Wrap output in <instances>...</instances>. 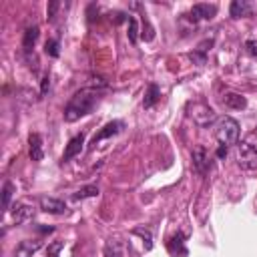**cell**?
Masks as SVG:
<instances>
[{
  "instance_id": "6da1fadb",
  "label": "cell",
  "mask_w": 257,
  "mask_h": 257,
  "mask_svg": "<svg viewBox=\"0 0 257 257\" xmlns=\"http://www.w3.org/2000/svg\"><path fill=\"white\" fill-rule=\"evenodd\" d=\"M98 96H100V92L96 88H80L66 102V106H64V118L68 122H74L80 116L88 114L94 108V104L98 102Z\"/></svg>"
},
{
  "instance_id": "7a4b0ae2",
  "label": "cell",
  "mask_w": 257,
  "mask_h": 257,
  "mask_svg": "<svg viewBox=\"0 0 257 257\" xmlns=\"http://www.w3.org/2000/svg\"><path fill=\"white\" fill-rule=\"evenodd\" d=\"M213 128H215V139L219 141V145H225V147L237 145V139H239V122L235 118L221 116V118L215 120Z\"/></svg>"
},
{
  "instance_id": "3957f363",
  "label": "cell",
  "mask_w": 257,
  "mask_h": 257,
  "mask_svg": "<svg viewBox=\"0 0 257 257\" xmlns=\"http://www.w3.org/2000/svg\"><path fill=\"white\" fill-rule=\"evenodd\" d=\"M235 157H237V163L241 169H249V171L257 169V147L255 145H251V143L237 145Z\"/></svg>"
},
{
  "instance_id": "277c9868",
  "label": "cell",
  "mask_w": 257,
  "mask_h": 257,
  "mask_svg": "<svg viewBox=\"0 0 257 257\" xmlns=\"http://www.w3.org/2000/svg\"><path fill=\"white\" fill-rule=\"evenodd\" d=\"M191 116L193 120H197L199 124H209L213 118H215V112L211 106H207L205 102H197L191 106Z\"/></svg>"
},
{
  "instance_id": "5b68a950",
  "label": "cell",
  "mask_w": 257,
  "mask_h": 257,
  "mask_svg": "<svg viewBox=\"0 0 257 257\" xmlns=\"http://www.w3.org/2000/svg\"><path fill=\"white\" fill-rule=\"evenodd\" d=\"M193 165H195V171L201 175H205L211 169V159H209V153L205 147H197L193 151Z\"/></svg>"
},
{
  "instance_id": "8992f818",
  "label": "cell",
  "mask_w": 257,
  "mask_h": 257,
  "mask_svg": "<svg viewBox=\"0 0 257 257\" xmlns=\"http://www.w3.org/2000/svg\"><path fill=\"white\" fill-rule=\"evenodd\" d=\"M122 126H124V122H122V120H110L108 124H104V126H102V131H100L98 135H94V139H92L90 147H96L102 139H108V137H112V135L120 133V131H122Z\"/></svg>"
},
{
  "instance_id": "52a82bcc",
  "label": "cell",
  "mask_w": 257,
  "mask_h": 257,
  "mask_svg": "<svg viewBox=\"0 0 257 257\" xmlns=\"http://www.w3.org/2000/svg\"><path fill=\"white\" fill-rule=\"evenodd\" d=\"M217 14L215 4H195L191 8V18L193 20H211Z\"/></svg>"
},
{
  "instance_id": "ba28073f",
  "label": "cell",
  "mask_w": 257,
  "mask_h": 257,
  "mask_svg": "<svg viewBox=\"0 0 257 257\" xmlns=\"http://www.w3.org/2000/svg\"><path fill=\"white\" fill-rule=\"evenodd\" d=\"M167 249H169V253L173 257H187L189 251L185 247V235L183 233H177L175 237H171L169 243H167Z\"/></svg>"
},
{
  "instance_id": "9c48e42d",
  "label": "cell",
  "mask_w": 257,
  "mask_h": 257,
  "mask_svg": "<svg viewBox=\"0 0 257 257\" xmlns=\"http://www.w3.org/2000/svg\"><path fill=\"white\" fill-rule=\"evenodd\" d=\"M40 207H42V211L52 213V215H62V213H66L64 201L52 199V197H40Z\"/></svg>"
},
{
  "instance_id": "30bf717a",
  "label": "cell",
  "mask_w": 257,
  "mask_h": 257,
  "mask_svg": "<svg viewBox=\"0 0 257 257\" xmlns=\"http://www.w3.org/2000/svg\"><path fill=\"white\" fill-rule=\"evenodd\" d=\"M32 215H34V207H32V205H28V203H24V201L14 203V207H12V217H14L16 223H24V221H28Z\"/></svg>"
},
{
  "instance_id": "8fae6325",
  "label": "cell",
  "mask_w": 257,
  "mask_h": 257,
  "mask_svg": "<svg viewBox=\"0 0 257 257\" xmlns=\"http://www.w3.org/2000/svg\"><path fill=\"white\" fill-rule=\"evenodd\" d=\"M40 241L38 239H34V241H30V239H26V241H20L18 245H16V249H14V257H32L38 249H40Z\"/></svg>"
},
{
  "instance_id": "7c38bea8",
  "label": "cell",
  "mask_w": 257,
  "mask_h": 257,
  "mask_svg": "<svg viewBox=\"0 0 257 257\" xmlns=\"http://www.w3.org/2000/svg\"><path fill=\"white\" fill-rule=\"evenodd\" d=\"M82 145H84V135H76L68 141L66 149H64V155H62V161H70L72 157H76L80 151H82Z\"/></svg>"
},
{
  "instance_id": "4fadbf2b",
  "label": "cell",
  "mask_w": 257,
  "mask_h": 257,
  "mask_svg": "<svg viewBox=\"0 0 257 257\" xmlns=\"http://www.w3.org/2000/svg\"><path fill=\"white\" fill-rule=\"evenodd\" d=\"M253 10V6L247 2V0H233L231 6H229V12L233 18H241V16H249Z\"/></svg>"
},
{
  "instance_id": "5bb4252c",
  "label": "cell",
  "mask_w": 257,
  "mask_h": 257,
  "mask_svg": "<svg viewBox=\"0 0 257 257\" xmlns=\"http://www.w3.org/2000/svg\"><path fill=\"white\" fill-rule=\"evenodd\" d=\"M28 143H30V159L40 161L42 159V137L38 133H34V135H30Z\"/></svg>"
},
{
  "instance_id": "9a60e30c",
  "label": "cell",
  "mask_w": 257,
  "mask_h": 257,
  "mask_svg": "<svg viewBox=\"0 0 257 257\" xmlns=\"http://www.w3.org/2000/svg\"><path fill=\"white\" fill-rule=\"evenodd\" d=\"M104 257H122V245L116 239H108L104 243Z\"/></svg>"
},
{
  "instance_id": "2e32d148",
  "label": "cell",
  "mask_w": 257,
  "mask_h": 257,
  "mask_svg": "<svg viewBox=\"0 0 257 257\" xmlns=\"http://www.w3.org/2000/svg\"><path fill=\"white\" fill-rule=\"evenodd\" d=\"M36 38H38V26H28L26 32H24V40H22L24 50H30V48L34 46Z\"/></svg>"
},
{
  "instance_id": "e0dca14e",
  "label": "cell",
  "mask_w": 257,
  "mask_h": 257,
  "mask_svg": "<svg viewBox=\"0 0 257 257\" xmlns=\"http://www.w3.org/2000/svg\"><path fill=\"white\" fill-rule=\"evenodd\" d=\"M159 96H161L159 86H157V84H149V90H147V94H145V108H151V106L159 100Z\"/></svg>"
},
{
  "instance_id": "ac0fdd59",
  "label": "cell",
  "mask_w": 257,
  "mask_h": 257,
  "mask_svg": "<svg viewBox=\"0 0 257 257\" xmlns=\"http://www.w3.org/2000/svg\"><path fill=\"white\" fill-rule=\"evenodd\" d=\"M225 104H227V106H231V108H245V104H247V102H245V98H243V96H239V94H233V92H231V94H227V96H225Z\"/></svg>"
},
{
  "instance_id": "d6986e66",
  "label": "cell",
  "mask_w": 257,
  "mask_h": 257,
  "mask_svg": "<svg viewBox=\"0 0 257 257\" xmlns=\"http://www.w3.org/2000/svg\"><path fill=\"white\" fill-rule=\"evenodd\" d=\"M98 195V187L96 185H88V187H82L74 193V199H86V197H96Z\"/></svg>"
},
{
  "instance_id": "ffe728a7",
  "label": "cell",
  "mask_w": 257,
  "mask_h": 257,
  "mask_svg": "<svg viewBox=\"0 0 257 257\" xmlns=\"http://www.w3.org/2000/svg\"><path fill=\"white\" fill-rule=\"evenodd\" d=\"M133 233H135V235H141V237H143V241H145V249H147V251H149V249L153 247V237H151V231H149V229L137 227V229H133Z\"/></svg>"
},
{
  "instance_id": "44dd1931",
  "label": "cell",
  "mask_w": 257,
  "mask_h": 257,
  "mask_svg": "<svg viewBox=\"0 0 257 257\" xmlns=\"http://www.w3.org/2000/svg\"><path fill=\"white\" fill-rule=\"evenodd\" d=\"M12 189H14V187H12V183H10V181H6V183H4V189H2V193H4V209H6V211L10 209V197H12Z\"/></svg>"
},
{
  "instance_id": "7402d4cb",
  "label": "cell",
  "mask_w": 257,
  "mask_h": 257,
  "mask_svg": "<svg viewBox=\"0 0 257 257\" xmlns=\"http://www.w3.org/2000/svg\"><path fill=\"white\" fill-rule=\"evenodd\" d=\"M128 38H131V42H137V20H135V16H128Z\"/></svg>"
},
{
  "instance_id": "603a6c76",
  "label": "cell",
  "mask_w": 257,
  "mask_h": 257,
  "mask_svg": "<svg viewBox=\"0 0 257 257\" xmlns=\"http://www.w3.org/2000/svg\"><path fill=\"white\" fill-rule=\"evenodd\" d=\"M46 54L50 56H58V40H46Z\"/></svg>"
},
{
  "instance_id": "cb8c5ba5",
  "label": "cell",
  "mask_w": 257,
  "mask_h": 257,
  "mask_svg": "<svg viewBox=\"0 0 257 257\" xmlns=\"http://www.w3.org/2000/svg\"><path fill=\"white\" fill-rule=\"evenodd\" d=\"M64 245H62V241H56V243H52L50 247H48V253H46V257H58V253H60V249H62Z\"/></svg>"
},
{
  "instance_id": "d4e9b609",
  "label": "cell",
  "mask_w": 257,
  "mask_h": 257,
  "mask_svg": "<svg viewBox=\"0 0 257 257\" xmlns=\"http://www.w3.org/2000/svg\"><path fill=\"white\" fill-rule=\"evenodd\" d=\"M245 46H247V50H249L251 56H257V42H255V40H247Z\"/></svg>"
},
{
  "instance_id": "484cf974",
  "label": "cell",
  "mask_w": 257,
  "mask_h": 257,
  "mask_svg": "<svg viewBox=\"0 0 257 257\" xmlns=\"http://www.w3.org/2000/svg\"><path fill=\"white\" fill-rule=\"evenodd\" d=\"M58 6H60L58 2H50V4H48V18H50V20L54 18V12H56V8H58Z\"/></svg>"
},
{
  "instance_id": "4316f807",
  "label": "cell",
  "mask_w": 257,
  "mask_h": 257,
  "mask_svg": "<svg viewBox=\"0 0 257 257\" xmlns=\"http://www.w3.org/2000/svg\"><path fill=\"white\" fill-rule=\"evenodd\" d=\"M227 149H229V147H225V145H219V149H217V157H219V159L227 157Z\"/></svg>"
},
{
  "instance_id": "83f0119b",
  "label": "cell",
  "mask_w": 257,
  "mask_h": 257,
  "mask_svg": "<svg viewBox=\"0 0 257 257\" xmlns=\"http://www.w3.org/2000/svg\"><path fill=\"white\" fill-rule=\"evenodd\" d=\"M50 86V78L48 76H44V80H42V92H46V88Z\"/></svg>"
}]
</instances>
